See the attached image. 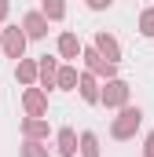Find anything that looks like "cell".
<instances>
[{
	"instance_id": "obj_3",
	"label": "cell",
	"mask_w": 154,
	"mask_h": 157,
	"mask_svg": "<svg viewBox=\"0 0 154 157\" xmlns=\"http://www.w3.org/2000/svg\"><path fill=\"white\" fill-rule=\"evenodd\" d=\"M125 99V84H110V91H107V102H121Z\"/></svg>"
},
{
	"instance_id": "obj_7",
	"label": "cell",
	"mask_w": 154,
	"mask_h": 157,
	"mask_svg": "<svg viewBox=\"0 0 154 157\" xmlns=\"http://www.w3.org/2000/svg\"><path fill=\"white\" fill-rule=\"evenodd\" d=\"M143 33H147V37H154V11H147V15H143Z\"/></svg>"
},
{
	"instance_id": "obj_4",
	"label": "cell",
	"mask_w": 154,
	"mask_h": 157,
	"mask_svg": "<svg viewBox=\"0 0 154 157\" xmlns=\"http://www.w3.org/2000/svg\"><path fill=\"white\" fill-rule=\"evenodd\" d=\"M99 48L107 51V59H117V44H114L110 37H99Z\"/></svg>"
},
{
	"instance_id": "obj_12",
	"label": "cell",
	"mask_w": 154,
	"mask_h": 157,
	"mask_svg": "<svg viewBox=\"0 0 154 157\" xmlns=\"http://www.w3.org/2000/svg\"><path fill=\"white\" fill-rule=\"evenodd\" d=\"M147 146H151V157H154V135H151V139H147Z\"/></svg>"
},
{
	"instance_id": "obj_8",
	"label": "cell",
	"mask_w": 154,
	"mask_h": 157,
	"mask_svg": "<svg viewBox=\"0 0 154 157\" xmlns=\"http://www.w3.org/2000/svg\"><path fill=\"white\" fill-rule=\"evenodd\" d=\"M84 157H95V135H84Z\"/></svg>"
},
{
	"instance_id": "obj_6",
	"label": "cell",
	"mask_w": 154,
	"mask_h": 157,
	"mask_svg": "<svg viewBox=\"0 0 154 157\" xmlns=\"http://www.w3.org/2000/svg\"><path fill=\"white\" fill-rule=\"evenodd\" d=\"M63 154H74V132H63Z\"/></svg>"
},
{
	"instance_id": "obj_2",
	"label": "cell",
	"mask_w": 154,
	"mask_h": 157,
	"mask_svg": "<svg viewBox=\"0 0 154 157\" xmlns=\"http://www.w3.org/2000/svg\"><path fill=\"white\" fill-rule=\"evenodd\" d=\"M7 51H11V55H18V51H22V37H18V29H11V33H7Z\"/></svg>"
},
{
	"instance_id": "obj_9",
	"label": "cell",
	"mask_w": 154,
	"mask_h": 157,
	"mask_svg": "<svg viewBox=\"0 0 154 157\" xmlns=\"http://www.w3.org/2000/svg\"><path fill=\"white\" fill-rule=\"evenodd\" d=\"M44 11H48V15H63V4H59V0H48Z\"/></svg>"
},
{
	"instance_id": "obj_5",
	"label": "cell",
	"mask_w": 154,
	"mask_h": 157,
	"mask_svg": "<svg viewBox=\"0 0 154 157\" xmlns=\"http://www.w3.org/2000/svg\"><path fill=\"white\" fill-rule=\"evenodd\" d=\"M26 26H30V33H33V37H40V33H44V22H40L37 15H33V18H26Z\"/></svg>"
},
{
	"instance_id": "obj_13",
	"label": "cell",
	"mask_w": 154,
	"mask_h": 157,
	"mask_svg": "<svg viewBox=\"0 0 154 157\" xmlns=\"http://www.w3.org/2000/svg\"><path fill=\"white\" fill-rule=\"evenodd\" d=\"M0 15H4V0H0Z\"/></svg>"
},
{
	"instance_id": "obj_10",
	"label": "cell",
	"mask_w": 154,
	"mask_h": 157,
	"mask_svg": "<svg viewBox=\"0 0 154 157\" xmlns=\"http://www.w3.org/2000/svg\"><path fill=\"white\" fill-rule=\"evenodd\" d=\"M63 51L74 55V51H77V40H74V37H63Z\"/></svg>"
},
{
	"instance_id": "obj_1",
	"label": "cell",
	"mask_w": 154,
	"mask_h": 157,
	"mask_svg": "<svg viewBox=\"0 0 154 157\" xmlns=\"http://www.w3.org/2000/svg\"><path fill=\"white\" fill-rule=\"evenodd\" d=\"M136 124H140V110H125V113H121V121L114 124V132H117V135H128Z\"/></svg>"
},
{
	"instance_id": "obj_11",
	"label": "cell",
	"mask_w": 154,
	"mask_h": 157,
	"mask_svg": "<svg viewBox=\"0 0 154 157\" xmlns=\"http://www.w3.org/2000/svg\"><path fill=\"white\" fill-rule=\"evenodd\" d=\"M88 4H92V7H107L110 0H88Z\"/></svg>"
}]
</instances>
